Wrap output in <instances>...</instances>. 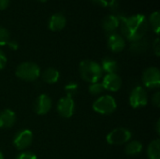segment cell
<instances>
[{
    "label": "cell",
    "mask_w": 160,
    "mask_h": 159,
    "mask_svg": "<svg viewBox=\"0 0 160 159\" xmlns=\"http://www.w3.org/2000/svg\"><path fill=\"white\" fill-rule=\"evenodd\" d=\"M119 27L124 38L134 42L144 37L148 30V22L143 14H135L131 16H118Z\"/></svg>",
    "instance_id": "1"
},
{
    "label": "cell",
    "mask_w": 160,
    "mask_h": 159,
    "mask_svg": "<svg viewBox=\"0 0 160 159\" xmlns=\"http://www.w3.org/2000/svg\"><path fill=\"white\" fill-rule=\"evenodd\" d=\"M79 72L82 80L87 82L94 83L100 81L103 77V70L101 66L93 60H82L79 66Z\"/></svg>",
    "instance_id": "2"
},
{
    "label": "cell",
    "mask_w": 160,
    "mask_h": 159,
    "mask_svg": "<svg viewBox=\"0 0 160 159\" xmlns=\"http://www.w3.org/2000/svg\"><path fill=\"white\" fill-rule=\"evenodd\" d=\"M15 75L25 82H35L40 76L39 67L33 62H22L15 69Z\"/></svg>",
    "instance_id": "3"
},
{
    "label": "cell",
    "mask_w": 160,
    "mask_h": 159,
    "mask_svg": "<svg viewBox=\"0 0 160 159\" xmlns=\"http://www.w3.org/2000/svg\"><path fill=\"white\" fill-rule=\"evenodd\" d=\"M117 108V103L113 97L110 95L101 96L97 98L93 103V109L98 113L103 115H109L115 112Z\"/></svg>",
    "instance_id": "4"
},
{
    "label": "cell",
    "mask_w": 160,
    "mask_h": 159,
    "mask_svg": "<svg viewBox=\"0 0 160 159\" xmlns=\"http://www.w3.org/2000/svg\"><path fill=\"white\" fill-rule=\"evenodd\" d=\"M132 133L125 127H117L112 130L106 137V141L111 145H122L130 141Z\"/></svg>",
    "instance_id": "5"
},
{
    "label": "cell",
    "mask_w": 160,
    "mask_h": 159,
    "mask_svg": "<svg viewBox=\"0 0 160 159\" xmlns=\"http://www.w3.org/2000/svg\"><path fill=\"white\" fill-rule=\"evenodd\" d=\"M142 83L148 89H158L160 86V71L156 67L146 68L142 76Z\"/></svg>",
    "instance_id": "6"
},
{
    "label": "cell",
    "mask_w": 160,
    "mask_h": 159,
    "mask_svg": "<svg viewBox=\"0 0 160 159\" xmlns=\"http://www.w3.org/2000/svg\"><path fill=\"white\" fill-rule=\"evenodd\" d=\"M148 95L142 86H136L130 93L129 104L133 109H140L147 105Z\"/></svg>",
    "instance_id": "7"
},
{
    "label": "cell",
    "mask_w": 160,
    "mask_h": 159,
    "mask_svg": "<svg viewBox=\"0 0 160 159\" xmlns=\"http://www.w3.org/2000/svg\"><path fill=\"white\" fill-rule=\"evenodd\" d=\"M33 142V133L29 129H22L16 133L13 139V145L18 150H25Z\"/></svg>",
    "instance_id": "8"
},
{
    "label": "cell",
    "mask_w": 160,
    "mask_h": 159,
    "mask_svg": "<svg viewBox=\"0 0 160 159\" xmlns=\"http://www.w3.org/2000/svg\"><path fill=\"white\" fill-rule=\"evenodd\" d=\"M57 112L63 118H70L75 112V102L72 97H65L57 102Z\"/></svg>",
    "instance_id": "9"
},
{
    "label": "cell",
    "mask_w": 160,
    "mask_h": 159,
    "mask_svg": "<svg viewBox=\"0 0 160 159\" xmlns=\"http://www.w3.org/2000/svg\"><path fill=\"white\" fill-rule=\"evenodd\" d=\"M52 106V102L51 97L48 95L41 94L37 97L34 103V112L38 115H45L50 112Z\"/></svg>",
    "instance_id": "10"
},
{
    "label": "cell",
    "mask_w": 160,
    "mask_h": 159,
    "mask_svg": "<svg viewBox=\"0 0 160 159\" xmlns=\"http://www.w3.org/2000/svg\"><path fill=\"white\" fill-rule=\"evenodd\" d=\"M102 84H103L105 90L112 91V92H117L122 86V79L117 73L106 74V76H104V78H103Z\"/></svg>",
    "instance_id": "11"
},
{
    "label": "cell",
    "mask_w": 160,
    "mask_h": 159,
    "mask_svg": "<svg viewBox=\"0 0 160 159\" xmlns=\"http://www.w3.org/2000/svg\"><path fill=\"white\" fill-rule=\"evenodd\" d=\"M126 47V40L122 35L117 33L110 34L108 37V48L112 52H120Z\"/></svg>",
    "instance_id": "12"
},
{
    "label": "cell",
    "mask_w": 160,
    "mask_h": 159,
    "mask_svg": "<svg viewBox=\"0 0 160 159\" xmlns=\"http://www.w3.org/2000/svg\"><path fill=\"white\" fill-rule=\"evenodd\" d=\"M16 123V114L12 110L6 109L0 112V128L8 129Z\"/></svg>",
    "instance_id": "13"
},
{
    "label": "cell",
    "mask_w": 160,
    "mask_h": 159,
    "mask_svg": "<svg viewBox=\"0 0 160 159\" xmlns=\"http://www.w3.org/2000/svg\"><path fill=\"white\" fill-rule=\"evenodd\" d=\"M66 24H67L66 16L63 13H54L51 16L49 20L48 27L51 31L57 32L64 29Z\"/></svg>",
    "instance_id": "14"
},
{
    "label": "cell",
    "mask_w": 160,
    "mask_h": 159,
    "mask_svg": "<svg viewBox=\"0 0 160 159\" xmlns=\"http://www.w3.org/2000/svg\"><path fill=\"white\" fill-rule=\"evenodd\" d=\"M103 30L108 34L115 33L116 29L119 28V18L115 14H110L103 18L101 22Z\"/></svg>",
    "instance_id": "15"
},
{
    "label": "cell",
    "mask_w": 160,
    "mask_h": 159,
    "mask_svg": "<svg viewBox=\"0 0 160 159\" xmlns=\"http://www.w3.org/2000/svg\"><path fill=\"white\" fill-rule=\"evenodd\" d=\"M101 68L103 70V72H106L107 74H113V73H117V71L119 70V65L117 63V61L112 57H104L101 61Z\"/></svg>",
    "instance_id": "16"
},
{
    "label": "cell",
    "mask_w": 160,
    "mask_h": 159,
    "mask_svg": "<svg viewBox=\"0 0 160 159\" xmlns=\"http://www.w3.org/2000/svg\"><path fill=\"white\" fill-rule=\"evenodd\" d=\"M41 78L44 82L49 84H53L58 82L60 78V73L54 67H48L42 72Z\"/></svg>",
    "instance_id": "17"
},
{
    "label": "cell",
    "mask_w": 160,
    "mask_h": 159,
    "mask_svg": "<svg viewBox=\"0 0 160 159\" xmlns=\"http://www.w3.org/2000/svg\"><path fill=\"white\" fill-rule=\"evenodd\" d=\"M149 49V41L144 37L134 41L130 45V51L135 54H142Z\"/></svg>",
    "instance_id": "18"
},
{
    "label": "cell",
    "mask_w": 160,
    "mask_h": 159,
    "mask_svg": "<svg viewBox=\"0 0 160 159\" xmlns=\"http://www.w3.org/2000/svg\"><path fill=\"white\" fill-rule=\"evenodd\" d=\"M147 156L149 159H160V141H152L147 147Z\"/></svg>",
    "instance_id": "19"
},
{
    "label": "cell",
    "mask_w": 160,
    "mask_h": 159,
    "mask_svg": "<svg viewBox=\"0 0 160 159\" xmlns=\"http://www.w3.org/2000/svg\"><path fill=\"white\" fill-rule=\"evenodd\" d=\"M142 151V144L139 141L129 142L125 148V152L128 156H137L141 154Z\"/></svg>",
    "instance_id": "20"
},
{
    "label": "cell",
    "mask_w": 160,
    "mask_h": 159,
    "mask_svg": "<svg viewBox=\"0 0 160 159\" xmlns=\"http://www.w3.org/2000/svg\"><path fill=\"white\" fill-rule=\"evenodd\" d=\"M148 22V25H150L153 29V31L158 35L160 31V14L159 11L157 10V11H154L150 16H149V19L147 20Z\"/></svg>",
    "instance_id": "21"
},
{
    "label": "cell",
    "mask_w": 160,
    "mask_h": 159,
    "mask_svg": "<svg viewBox=\"0 0 160 159\" xmlns=\"http://www.w3.org/2000/svg\"><path fill=\"white\" fill-rule=\"evenodd\" d=\"M104 91H105V88H104L102 82H98L90 83V85H89V93L93 96L101 95Z\"/></svg>",
    "instance_id": "22"
},
{
    "label": "cell",
    "mask_w": 160,
    "mask_h": 159,
    "mask_svg": "<svg viewBox=\"0 0 160 159\" xmlns=\"http://www.w3.org/2000/svg\"><path fill=\"white\" fill-rule=\"evenodd\" d=\"M78 89H79V85H78L76 82H68V83L65 86V92H66L67 97H72L73 96H75V95L77 94Z\"/></svg>",
    "instance_id": "23"
},
{
    "label": "cell",
    "mask_w": 160,
    "mask_h": 159,
    "mask_svg": "<svg viewBox=\"0 0 160 159\" xmlns=\"http://www.w3.org/2000/svg\"><path fill=\"white\" fill-rule=\"evenodd\" d=\"M10 40V34L8 30L3 26H0V46H5Z\"/></svg>",
    "instance_id": "24"
},
{
    "label": "cell",
    "mask_w": 160,
    "mask_h": 159,
    "mask_svg": "<svg viewBox=\"0 0 160 159\" xmlns=\"http://www.w3.org/2000/svg\"><path fill=\"white\" fill-rule=\"evenodd\" d=\"M16 159H37V157L35 154H33L31 152L23 151L16 157Z\"/></svg>",
    "instance_id": "25"
},
{
    "label": "cell",
    "mask_w": 160,
    "mask_h": 159,
    "mask_svg": "<svg viewBox=\"0 0 160 159\" xmlns=\"http://www.w3.org/2000/svg\"><path fill=\"white\" fill-rule=\"evenodd\" d=\"M152 103L157 107V108H159L160 107V93L159 91L156 92L153 97H152Z\"/></svg>",
    "instance_id": "26"
},
{
    "label": "cell",
    "mask_w": 160,
    "mask_h": 159,
    "mask_svg": "<svg viewBox=\"0 0 160 159\" xmlns=\"http://www.w3.org/2000/svg\"><path fill=\"white\" fill-rule=\"evenodd\" d=\"M153 50H154V52H155L156 55H157V56H159L160 55V41H159V38H158V37H157V38L155 39V41L153 42Z\"/></svg>",
    "instance_id": "27"
},
{
    "label": "cell",
    "mask_w": 160,
    "mask_h": 159,
    "mask_svg": "<svg viewBox=\"0 0 160 159\" xmlns=\"http://www.w3.org/2000/svg\"><path fill=\"white\" fill-rule=\"evenodd\" d=\"M90 1L92 3L98 5V6H100V7H108L111 0H90Z\"/></svg>",
    "instance_id": "28"
},
{
    "label": "cell",
    "mask_w": 160,
    "mask_h": 159,
    "mask_svg": "<svg viewBox=\"0 0 160 159\" xmlns=\"http://www.w3.org/2000/svg\"><path fill=\"white\" fill-rule=\"evenodd\" d=\"M6 65H7V56L0 50V70H2L3 68H5Z\"/></svg>",
    "instance_id": "29"
},
{
    "label": "cell",
    "mask_w": 160,
    "mask_h": 159,
    "mask_svg": "<svg viewBox=\"0 0 160 159\" xmlns=\"http://www.w3.org/2000/svg\"><path fill=\"white\" fill-rule=\"evenodd\" d=\"M7 45L8 46L9 49H11V50H13V51H16V50H18V48H19V44H18V42L15 41V40H9V41L8 42Z\"/></svg>",
    "instance_id": "30"
},
{
    "label": "cell",
    "mask_w": 160,
    "mask_h": 159,
    "mask_svg": "<svg viewBox=\"0 0 160 159\" xmlns=\"http://www.w3.org/2000/svg\"><path fill=\"white\" fill-rule=\"evenodd\" d=\"M10 0H0V10H5L9 6Z\"/></svg>",
    "instance_id": "31"
},
{
    "label": "cell",
    "mask_w": 160,
    "mask_h": 159,
    "mask_svg": "<svg viewBox=\"0 0 160 159\" xmlns=\"http://www.w3.org/2000/svg\"><path fill=\"white\" fill-rule=\"evenodd\" d=\"M156 130H157V133L160 134V121L158 120L157 122V125H156Z\"/></svg>",
    "instance_id": "32"
},
{
    "label": "cell",
    "mask_w": 160,
    "mask_h": 159,
    "mask_svg": "<svg viewBox=\"0 0 160 159\" xmlns=\"http://www.w3.org/2000/svg\"><path fill=\"white\" fill-rule=\"evenodd\" d=\"M0 159H4V155L1 151H0Z\"/></svg>",
    "instance_id": "33"
},
{
    "label": "cell",
    "mask_w": 160,
    "mask_h": 159,
    "mask_svg": "<svg viewBox=\"0 0 160 159\" xmlns=\"http://www.w3.org/2000/svg\"><path fill=\"white\" fill-rule=\"evenodd\" d=\"M38 2H40V3H45V2H47L48 0H38Z\"/></svg>",
    "instance_id": "34"
}]
</instances>
